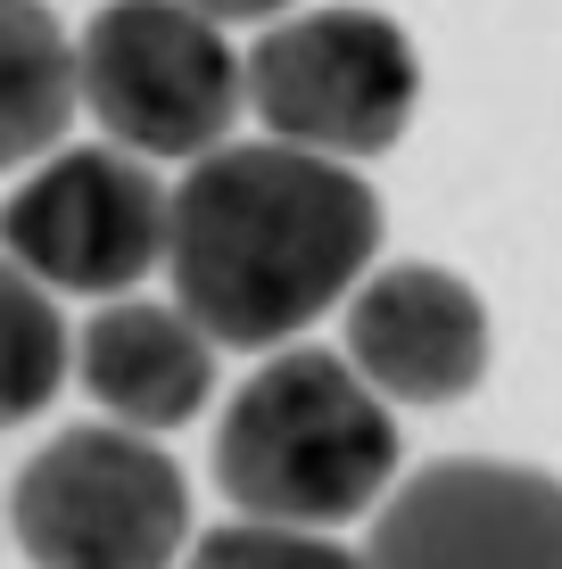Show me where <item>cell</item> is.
I'll list each match as a JSON object with an SVG mask.
<instances>
[{"instance_id":"1","label":"cell","mask_w":562,"mask_h":569,"mask_svg":"<svg viewBox=\"0 0 562 569\" xmlns=\"http://www.w3.org/2000/svg\"><path fill=\"white\" fill-rule=\"evenodd\" d=\"M381 248V199L347 157L289 141L207 149L166 199L158 257L174 306L224 347H282L364 281Z\"/></svg>"},{"instance_id":"2","label":"cell","mask_w":562,"mask_h":569,"mask_svg":"<svg viewBox=\"0 0 562 569\" xmlns=\"http://www.w3.org/2000/svg\"><path fill=\"white\" fill-rule=\"evenodd\" d=\"M397 479V421L323 347H282L216 429V487L282 528H339Z\"/></svg>"},{"instance_id":"3","label":"cell","mask_w":562,"mask_h":569,"mask_svg":"<svg viewBox=\"0 0 562 569\" xmlns=\"http://www.w3.org/2000/svg\"><path fill=\"white\" fill-rule=\"evenodd\" d=\"M9 520L33 569H174L190 537V487L141 429L91 421L26 462Z\"/></svg>"},{"instance_id":"4","label":"cell","mask_w":562,"mask_h":569,"mask_svg":"<svg viewBox=\"0 0 562 569\" xmlns=\"http://www.w3.org/2000/svg\"><path fill=\"white\" fill-rule=\"evenodd\" d=\"M240 100L265 132L315 157H381L414 124L422 58L381 9H306L282 17L240 67Z\"/></svg>"},{"instance_id":"5","label":"cell","mask_w":562,"mask_h":569,"mask_svg":"<svg viewBox=\"0 0 562 569\" xmlns=\"http://www.w3.org/2000/svg\"><path fill=\"white\" fill-rule=\"evenodd\" d=\"M75 100L132 157H207L240 116V58L183 0H108L75 42Z\"/></svg>"},{"instance_id":"6","label":"cell","mask_w":562,"mask_h":569,"mask_svg":"<svg viewBox=\"0 0 562 569\" xmlns=\"http://www.w3.org/2000/svg\"><path fill=\"white\" fill-rule=\"evenodd\" d=\"M9 264L42 289L116 298L158 264L166 190L149 182V157L132 149H58L9 207H0Z\"/></svg>"},{"instance_id":"7","label":"cell","mask_w":562,"mask_h":569,"mask_svg":"<svg viewBox=\"0 0 562 569\" xmlns=\"http://www.w3.org/2000/svg\"><path fill=\"white\" fill-rule=\"evenodd\" d=\"M554 479L521 462H431L381 503L364 569H554Z\"/></svg>"},{"instance_id":"8","label":"cell","mask_w":562,"mask_h":569,"mask_svg":"<svg viewBox=\"0 0 562 569\" xmlns=\"http://www.w3.org/2000/svg\"><path fill=\"white\" fill-rule=\"evenodd\" d=\"M347 371L381 405H455L489 371V306L438 264H390L347 298Z\"/></svg>"},{"instance_id":"9","label":"cell","mask_w":562,"mask_h":569,"mask_svg":"<svg viewBox=\"0 0 562 569\" xmlns=\"http://www.w3.org/2000/svg\"><path fill=\"white\" fill-rule=\"evenodd\" d=\"M75 363H83L91 397L125 429H141V438L149 429L199 421L207 388H216V347L199 339V322H190L183 306H149V298H125V306L91 313Z\"/></svg>"},{"instance_id":"10","label":"cell","mask_w":562,"mask_h":569,"mask_svg":"<svg viewBox=\"0 0 562 569\" xmlns=\"http://www.w3.org/2000/svg\"><path fill=\"white\" fill-rule=\"evenodd\" d=\"M75 116V42L42 0H0V173L42 157Z\"/></svg>"},{"instance_id":"11","label":"cell","mask_w":562,"mask_h":569,"mask_svg":"<svg viewBox=\"0 0 562 569\" xmlns=\"http://www.w3.org/2000/svg\"><path fill=\"white\" fill-rule=\"evenodd\" d=\"M67 380V322L33 272L0 257V429L33 421Z\"/></svg>"},{"instance_id":"12","label":"cell","mask_w":562,"mask_h":569,"mask_svg":"<svg viewBox=\"0 0 562 569\" xmlns=\"http://www.w3.org/2000/svg\"><path fill=\"white\" fill-rule=\"evenodd\" d=\"M183 569H364V561L339 553L332 537H306V528L240 520V528H207Z\"/></svg>"},{"instance_id":"13","label":"cell","mask_w":562,"mask_h":569,"mask_svg":"<svg viewBox=\"0 0 562 569\" xmlns=\"http://www.w3.org/2000/svg\"><path fill=\"white\" fill-rule=\"evenodd\" d=\"M183 9H199L207 26H224V17H274V9H289V0H183Z\"/></svg>"}]
</instances>
